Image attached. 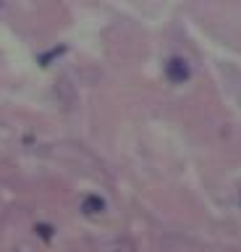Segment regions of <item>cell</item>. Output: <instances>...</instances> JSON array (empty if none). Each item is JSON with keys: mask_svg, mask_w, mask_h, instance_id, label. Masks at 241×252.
I'll return each instance as SVG.
<instances>
[{"mask_svg": "<svg viewBox=\"0 0 241 252\" xmlns=\"http://www.w3.org/2000/svg\"><path fill=\"white\" fill-rule=\"evenodd\" d=\"M165 79L170 84H186L191 79V66L189 61L184 58V55H170V58L165 61Z\"/></svg>", "mask_w": 241, "mask_h": 252, "instance_id": "obj_1", "label": "cell"}, {"mask_svg": "<svg viewBox=\"0 0 241 252\" xmlns=\"http://www.w3.org/2000/svg\"><path fill=\"white\" fill-rule=\"evenodd\" d=\"M105 210H107V200L103 194H97V192L84 194V200H81V213L84 216H103Z\"/></svg>", "mask_w": 241, "mask_h": 252, "instance_id": "obj_2", "label": "cell"}, {"mask_svg": "<svg viewBox=\"0 0 241 252\" xmlns=\"http://www.w3.org/2000/svg\"><path fill=\"white\" fill-rule=\"evenodd\" d=\"M34 236H37L40 242L50 244L53 239H55V226L48 223V220H37V223H34Z\"/></svg>", "mask_w": 241, "mask_h": 252, "instance_id": "obj_3", "label": "cell"}, {"mask_svg": "<svg viewBox=\"0 0 241 252\" xmlns=\"http://www.w3.org/2000/svg\"><path fill=\"white\" fill-rule=\"evenodd\" d=\"M60 53H66V47H55L53 53L40 55V66H50V61H55V55H60Z\"/></svg>", "mask_w": 241, "mask_h": 252, "instance_id": "obj_4", "label": "cell"}, {"mask_svg": "<svg viewBox=\"0 0 241 252\" xmlns=\"http://www.w3.org/2000/svg\"><path fill=\"white\" fill-rule=\"evenodd\" d=\"M239 202H241V197H239Z\"/></svg>", "mask_w": 241, "mask_h": 252, "instance_id": "obj_5", "label": "cell"}]
</instances>
